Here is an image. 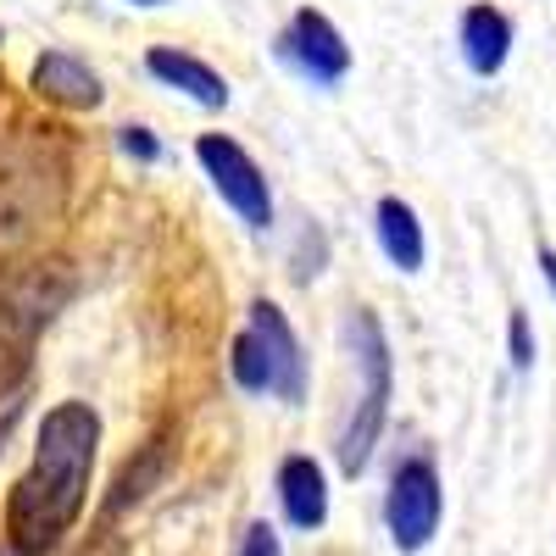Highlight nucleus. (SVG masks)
Here are the masks:
<instances>
[{
	"label": "nucleus",
	"mask_w": 556,
	"mask_h": 556,
	"mask_svg": "<svg viewBox=\"0 0 556 556\" xmlns=\"http://www.w3.org/2000/svg\"><path fill=\"white\" fill-rule=\"evenodd\" d=\"M0 39H7V34H0Z\"/></svg>",
	"instance_id": "18"
},
{
	"label": "nucleus",
	"mask_w": 556,
	"mask_h": 556,
	"mask_svg": "<svg viewBox=\"0 0 556 556\" xmlns=\"http://www.w3.org/2000/svg\"><path fill=\"white\" fill-rule=\"evenodd\" d=\"M540 273H545V285L556 295V245H540Z\"/></svg>",
	"instance_id": "16"
},
{
	"label": "nucleus",
	"mask_w": 556,
	"mask_h": 556,
	"mask_svg": "<svg viewBox=\"0 0 556 556\" xmlns=\"http://www.w3.org/2000/svg\"><path fill=\"white\" fill-rule=\"evenodd\" d=\"M374 240H379V251L390 256L395 273H424V262H429V235H424V217L412 212V201L384 195V201L374 206Z\"/></svg>",
	"instance_id": "11"
},
{
	"label": "nucleus",
	"mask_w": 556,
	"mask_h": 556,
	"mask_svg": "<svg viewBox=\"0 0 556 556\" xmlns=\"http://www.w3.org/2000/svg\"><path fill=\"white\" fill-rule=\"evenodd\" d=\"M28 84H34V96L56 101V106H73V112H96L106 101L101 73L89 67V62H78L73 51H39Z\"/></svg>",
	"instance_id": "6"
},
{
	"label": "nucleus",
	"mask_w": 556,
	"mask_h": 556,
	"mask_svg": "<svg viewBox=\"0 0 556 556\" xmlns=\"http://www.w3.org/2000/svg\"><path fill=\"white\" fill-rule=\"evenodd\" d=\"M278 45V56H285L301 78H312V84H340L345 73H351V45H345V34L323 17V12H312V7H301L295 17H290V28L273 39Z\"/></svg>",
	"instance_id": "5"
},
{
	"label": "nucleus",
	"mask_w": 556,
	"mask_h": 556,
	"mask_svg": "<svg viewBox=\"0 0 556 556\" xmlns=\"http://www.w3.org/2000/svg\"><path fill=\"white\" fill-rule=\"evenodd\" d=\"M101 451V417L84 401H56L34 429V462L23 468L12 501H7V534L17 556H51L89 495V473H96Z\"/></svg>",
	"instance_id": "1"
},
{
	"label": "nucleus",
	"mask_w": 556,
	"mask_h": 556,
	"mask_svg": "<svg viewBox=\"0 0 556 556\" xmlns=\"http://www.w3.org/2000/svg\"><path fill=\"white\" fill-rule=\"evenodd\" d=\"M278 506H285V518L301 534L329 523V479H323V468H317L312 456L295 451V456L278 462Z\"/></svg>",
	"instance_id": "10"
},
{
	"label": "nucleus",
	"mask_w": 556,
	"mask_h": 556,
	"mask_svg": "<svg viewBox=\"0 0 556 556\" xmlns=\"http://www.w3.org/2000/svg\"><path fill=\"white\" fill-rule=\"evenodd\" d=\"M117 151L151 167V162H162V139H156L146 123H123V128H117Z\"/></svg>",
	"instance_id": "14"
},
{
	"label": "nucleus",
	"mask_w": 556,
	"mask_h": 556,
	"mask_svg": "<svg viewBox=\"0 0 556 556\" xmlns=\"http://www.w3.org/2000/svg\"><path fill=\"white\" fill-rule=\"evenodd\" d=\"M456 45H462V62H468V73L479 78H495L506 62H513V45H518V28L513 17H506L501 7H468L456 23Z\"/></svg>",
	"instance_id": "7"
},
{
	"label": "nucleus",
	"mask_w": 556,
	"mask_h": 556,
	"mask_svg": "<svg viewBox=\"0 0 556 556\" xmlns=\"http://www.w3.org/2000/svg\"><path fill=\"white\" fill-rule=\"evenodd\" d=\"M240 556H285V551H278V534H273V523H251V529H245V545H240Z\"/></svg>",
	"instance_id": "15"
},
{
	"label": "nucleus",
	"mask_w": 556,
	"mask_h": 556,
	"mask_svg": "<svg viewBox=\"0 0 556 556\" xmlns=\"http://www.w3.org/2000/svg\"><path fill=\"white\" fill-rule=\"evenodd\" d=\"M146 73L162 78L167 89H178V96H184V101H195V106H212V112L228 106V78H223L212 62L190 56V51H173V45H151V51H146Z\"/></svg>",
	"instance_id": "8"
},
{
	"label": "nucleus",
	"mask_w": 556,
	"mask_h": 556,
	"mask_svg": "<svg viewBox=\"0 0 556 556\" xmlns=\"http://www.w3.org/2000/svg\"><path fill=\"white\" fill-rule=\"evenodd\" d=\"M228 374H235V384H240L245 395H278L273 356H267V345H262L251 329L235 340V351H228Z\"/></svg>",
	"instance_id": "12"
},
{
	"label": "nucleus",
	"mask_w": 556,
	"mask_h": 556,
	"mask_svg": "<svg viewBox=\"0 0 556 556\" xmlns=\"http://www.w3.org/2000/svg\"><path fill=\"white\" fill-rule=\"evenodd\" d=\"M345 356L356 367V406L345 417V434H340V473L356 479L367 462H374L379 440H384V417H390V390H395V367H390V334L384 323L351 306L345 317Z\"/></svg>",
	"instance_id": "2"
},
{
	"label": "nucleus",
	"mask_w": 556,
	"mask_h": 556,
	"mask_svg": "<svg viewBox=\"0 0 556 556\" xmlns=\"http://www.w3.org/2000/svg\"><path fill=\"white\" fill-rule=\"evenodd\" d=\"M506 356H513L518 374H529L534 367V329H529V312L513 306V317H506Z\"/></svg>",
	"instance_id": "13"
},
{
	"label": "nucleus",
	"mask_w": 556,
	"mask_h": 556,
	"mask_svg": "<svg viewBox=\"0 0 556 556\" xmlns=\"http://www.w3.org/2000/svg\"><path fill=\"white\" fill-rule=\"evenodd\" d=\"M195 162L206 167L212 190L240 212V223L273 228V190H267L262 167L251 162V151L240 146V139H228V134H201V139H195Z\"/></svg>",
	"instance_id": "4"
},
{
	"label": "nucleus",
	"mask_w": 556,
	"mask_h": 556,
	"mask_svg": "<svg viewBox=\"0 0 556 556\" xmlns=\"http://www.w3.org/2000/svg\"><path fill=\"white\" fill-rule=\"evenodd\" d=\"M440 518H445V490H440L434 456L406 451L395 468H390V495H384V523H390L395 551L417 556L424 545H434Z\"/></svg>",
	"instance_id": "3"
},
{
	"label": "nucleus",
	"mask_w": 556,
	"mask_h": 556,
	"mask_svg": "<svg viewBox=\"0 0 556 556\" xmlns=\"http://www.w3.org/2000/svg\"><path fill=\"white\" fill-rule=\"evenodd\" d=\"M128 7H167V0H128Z\"/></svg>",
	"instance_id": "17"
},
{
	"label": "nucleus",
	"mask_w": 556,
	"mask_h": 556,
	"mask_svg": "<svg viewBox=\"0 0 556 556\" xmlns=\"http://www.w3.org/2000/svg\"><path fill=\"white\" fill-rule=\"evenodd\" d=\"M251 334L267 345L273 374H278V401H301L306 395V356L290 329V317L278 312V301H251Z\"/></svg>",
	"instance_id": "9"
}]
</instances>
